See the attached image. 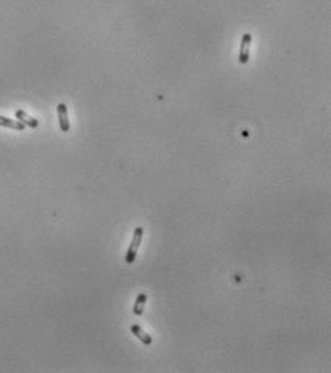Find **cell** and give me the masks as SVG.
Segmentation results:
<instances>
[{"mask_svg": "<svg viewBox=\"0 0 331 373\" xmlns=\"http://www.w3.org/2000/svg\"><path fill=\"white\" fill-rule=\"evenodd\" d=\"M143 235H144V229L141 226H138V228L134 229L131 243H130V248L127 251V255H126V263L128 264V265H131L135 261L137 251H138V248L141 245V241H143Z\"/></svg>", "mask_w": 331, "mask_h": 373, "instance_id": "1", "label": "cell"}, {"mask_svg": "<svg viewBox=\"0 0 331 373\" xmlns=\"http://www.w3.org/2000/svg\"><path fill=\"white\" fill-rule=\"evenodd\" d=\"M251 42H252V35L245 33L242 36V41H241V51H239V62L241 64H248V61H249Z\"/></svg>", "mask_w": 331, "mask_h": 373, "instance_id": "2", "label": "cell"}, {"mask_svg": "<svg viewBox=\"0 0 331 373\" xmlns=\"http://www.w3.org/2000/svg\"><path fill=\"white\" fill-rule=\"evenodd\" d=\"M58 120H59V127L64 133L69 132L71 124H69V118H68V107L64 103L58 104Z\"/></svg>", "mask_w": 331, "mask_h": 373, "instance_id": "3", "label": "cell"}, {"mask_svg": "<svg viewBox=\"0 0 331 373\" xmlns=\"http://www.w3.org/2000/svg\"><path fill=\"white\" fill-rule=\"evenodd\" d=\"M16 118H18V121H21L25 127H30V129H38V126H39V121L38 120H35L33 117H30L29 114H26L23 110H18L16 111Z\"/></svg>", "mask_w": 331, "mask_h": 373, "instance_id": "4", "label": "cell"}, {"mask_svg": "<svg viewBox=\"0 0 331 373\" xmlns=\"http://www.w3.org/2000/svg\"><path fill=\"white\" fill-rule=\"evenodd\" d=\"M131 331L132 334L138 339V340H141L146 346H150L152 343H153V339H152V336L150 334H147L144 330L141 329L138 324H132L131 326Z\"/></svg>", "mask_w": 331, "mask_h": 373, "instance_id": "5", "label": "cell"}, {"mask_svg": "<svg viewBox=\"0 0 331 373\" xmlns=\"http://www.w3.org/2000/svg\"><path fill=\"white\" fill-rule=\"evenodd\" d=\"M0 126H1V127H6V129H12V130H19V132H22V130L26 129L21 121L12 120V118L3 117V115H0Z\"/></svg>", "mask_w": 331, "mask_h": 373, "instance_id": "6", "label": "cell"}, {"mask_svg": "<svg viewBox=\"0 0 331 373\" xmlns=\"http://www.w3.org/2000/svg\"><path fill=\"white\" fill-rule=\"evenodd\" d=\"M146 303H147V295L144 293L138 294L137 295V300L134 303V314L137 316H141L143 311H144V307H146Z\"/></svg>", "mask_w": 331, "mask_h": 373, "instance_id": "7", "label": "cell"}]
</instances>
